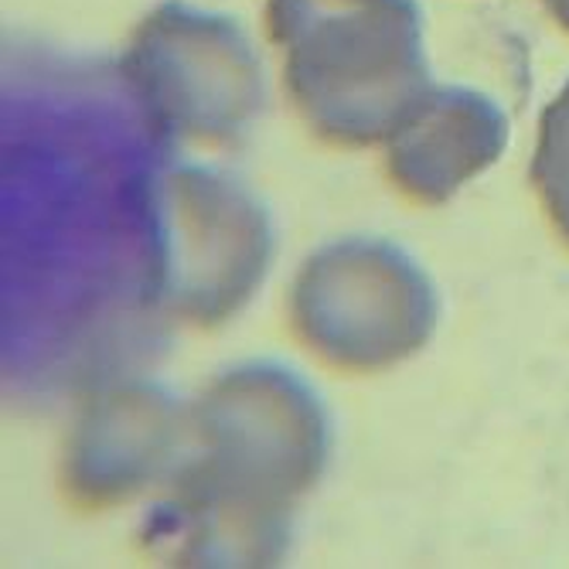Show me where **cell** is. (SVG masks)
<instances>
[{
	"label": "cell",
	"mask_w": 569,
	"mask_h": 569,
	"mask_svg": "<svg viewBox=\"0 0 569 569\" xmlns=\"http://www.w3.org/2000/svg\"><path fill=\"white\" fill-rule=\"evenodd\" d=\"M328 450V412L303 379L267 361L226 372L188 406V450L147 542L184 566L277 562Z\"/></svg>",
	"instance_id": "1"
},
{
	"label": "cell",
	"mask_w": 569,
	"mask_h": 569,
	"mask_svg": "<svg viewBox=\"0 0 569 569\" xmlns=\"http://www.w3.org/2000/svg\"><path fill=\"white\" fill-rule=\"evenodd\" d=\"M267 28L297 113L328 143L389 140L433 92L417 0H270Z\"/></svg>",
	"instance_id": "2"
},
{
	"label": "cell",
	"mask_w": 569,
	"mask_h": 569,
	"mask_svg": "<svg viewBox=\"0 0 569 569\" xmlns=\"http://www.w3.org/2000/svg\"><path fill=\"white\" fill-rule=\"evenodd\" d=\"M505 143L508 120L488 96L463 86H433L417 113L389 137L386 168L402 194L440 204L488 171Z\"/></svg>",
	"instance_id": "7"
},
{
	"label": "cell",
	"mask_w": 569,
	"mask_h": 569,
	"mask_svg": "<svg viewBox=\"0 0 569 569\" xmlns=\"http://www.w3.org/2000/svg\"><path fill=\"white\" fill-rule=\"evenodd\" d=\"M123 66L171 137L229 143L267 102L263 66L242 28L178 0L140 21Z\"/></svg>",
	"instance_id": "4"
},
{
	"label": "cell",
	"mask_w": 569,
	"mask_h": 569,
	"mask_svg": "<svg viewBox=\"0 0 569 569\" xmlns=\"http://www.w3.org/2000/svg\"><path fill=\"white\" fill-rule=\"evenodd\" d=\"M532 181L542 194L552 226L569 242V82L542 113Z\"/></svg>",
	"instance_id": "8"
},
{
	"label": "cell",
	"mask_w": 569,
	"mask_h": 569,
	"mask_svg": "<svg viewBox=\"0 0 569 569\" xmlns=\"http://www.w3.org/2000/svg\"><path fill=\"white\" fill-rule=\"evenodd\" d=\"M188 450V406L150 382L86 402L66 443L62 488L79 508H117L171 481Z\"/></svg>",
	"instance_id": "6"
},
{
	"label": "cell",
	"mask_w": 569,
	"mask_h": 569,
	"mask_svg": "<svg viewBox=\"0 0 569 569\" xmlns=\"http://www.w3.org/2000/svg\"><path fill=\"white\" fill-rule=\"evenodd\" d=\"M546 8H549V14L569 31V0H546Z\"/></svg>",
	"instance_id": "9"
},
{
	"label": "cell",
	"mask_w": 569,
	"mask_h": 569,
	"mask_svg": "<svg viewBox=\"0 0 569 569\" xmlns=\"http://www.w3.org/2000/svg\"><path fill=\"white\" fill-rule=\"evenodd\" d=\"M297 338L341 372H382L437 328L427 273L382 239H341L303 263L290 293Z\"/></svg>",
	"instance_id": "3"
},
{
	"label": "cell",
	"mask_w": 569,
	"mask_h": 569,
	"mask_svg": "<svg viewBox=\"0 0 569 569\" xmlns=\"http://www.w3.org/2000/svg\"><path fill=\"white\" fill-rule=\"evenodd\" d=\"M273 256L263 204L236 178L171 168L161 178V303L164 315L216 328L249 303Z\"/></svg>",
	"instance_id": "5"
}]
</instances>
